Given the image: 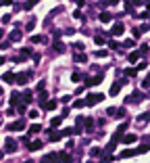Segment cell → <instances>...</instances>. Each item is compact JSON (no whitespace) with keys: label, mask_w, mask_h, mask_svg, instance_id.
<instances>
[{"label":"cell","mask_w":150,"mask_h":163,"mask_svg":"<svg viewBox=\"0 0 150 163\" xmlns=\"http://www.w3.org/2000/svg\"><path fill=\"white\" fill-rule=\"evenodd\" d=\"M38 115H40V113H38V111H29V117H31V119H35Z\"/></svg>","instance_id":"7bdbcfd3"},{"label":"cell","mask_w":150,"mask_h":163,"mask_svg":"<svg viewBox=\"0 0 150 163\" xmlns=\"http://www.w3.org/2000/svg\"><path fill=\"white\" fill-rule=\"evenodd\" d=\"M61 138H63V136L59 134V132H52V134H50V140H52V142H56V140H61Z\"/></svg>","instance_id":"f1b7e54d"},{"label":"cell","mask_w":150,"mask_h":163,"mask_svg":"<svg viewBox=\"0 0 150 163\" xmlns=\"http://www.w3.org/2000/svg\"><path fill=\"white\" fill-rule=\"evenodd\" d=\"M0 65H4V57H0Z\"/></svg>","instance_id":"f6af8a7d"},{"label":"cell","mask_w":150,"mask_h":163,"mask_svg":"<svg viewBox=\"0 0 150 163\" xmlns=\"http://www.w3.org/2000/svg\"><path fill=\"white\" fill-rule=\"evenodd\" d=\"M31 42H34V44H40V42H46V38H42V36H34V38H31Z\"/></svg>","instance_id":"d4e9b609"},{"label":"cell","mask_w":150,"mask_h":163,"mask_svg":"<svg viewBox=\"0 0 150 163\" xmlns=\"http://www.w3.org/2000/svg\"><path fill=\"white\" fill-rule=\"evenodd\" d=\"M31 96H34V92H31V90H25V92L21 94V100H23V103H25V105H27V103H31Z\"/></svg>","instance_id":"7c38bea8"},{"label":"cell","mask_w":150,"mask_h":163,"mask_svg":"<svg viewBox=\"0 0 150 163\" xmlns=\"http://www.w3.org/2000/svg\"><path fill=\"white\" fill-rule=\"evenodd\" d=\"M117 2H119V0H104V4H110V7H115Z\"/></svg>","instance_id":"b9f144b4"},{"label":"cell","mask_w":150,"mask_h":163,"mask_svg":"<svg viewBox=\"0 0 150 163\" xmlns=\"http://www.w3.org/2000/svg\"><path fill=\"white\" fill-rule=\"evenodd\" d=\"M35 25V17H29V21H27V31H31Z\"/></svg>","instance_id":"cb8c5ba5"},{"label":"cell","mask_w":150,"mask_h":163,"mask_svg":"<svg viewBox=\"0 0 150 163\" xmlns=\"http://www.w3.org/2000/svg\"><path fill=\"white\" fill-rule=\"evenodd\" d=\"M2 79L8 82V84H15V73H13V71H7V73L2 75Z\"/></svg>","instance_id":"5bb4252c"},{"label":"cell","mask_w":150,"mask_h":163,"mask_svg":"<svg viewBox=\"0 0 150 163\" xmlns=\"http://www.w3.org/2000/svg\"><path fill=\"white\" fill-rule=\"evenodd\" d=\"M136 73H138L136 69H125V75H129V78H131V75H136Z\"/></svg>","instance_id":"74e56055"},{"label":"cell","mask_w":150,"mask_h":163,"mask_svg":"<svg viewBox=\"0 0 150 163\" xmlns=\"http://www.w3.org/2000/svg\"><path fill=\"white\" fill-rule=\"evenodd\" d=\"M138 121H140V123H144V121H148V113L140 115V117H138Z\"/></svg>","instance_id":"d590c367"},{"label":"cell","mask_w":150,"mask_h":163,"mask_svg":"<svg viewBox=\"0 0 150 163\" xmlns=\"http://www.w3.org/2000/svg\"><path fill=\"white\" fill-rule=\"evenodd\" d=\"M102 100H104V94H90L88 100H86V105H98Z\"/></svg>","instance_id":"7a4b0ae2"},{"label":"cell","mask_w":150,"mask_h":163,"mask_svg":"<svg viewBox=\"0 0 150 163\" xmlns=\"http://www.w3.org/2000/svg\"><path fill=\"white\" fill-rule=\"evenodd\" d=\"M13 0H0V7H7V4H11Z\"/></svg>","instance_id":"ee69618b"},{"label":"cell","mask_w":150,"mask_h":163,"mask_svg":"<svg viewBox=\"0 0 150 163\" xmlns=\"http://www.w3.org/2000/svg\"><path fill=\"white\" fill-rule=\"evenodd\" d=\"M71 134H75L71 128H67V130H63V132H61V136H71Z\"/></svg>","instance_id":"d6a6232c"},{"label":"cell","mask_w":150,"mask_h":163,"mask_svg":"<svg viewBox=\"0 0 150 163\" xmlns=\"http://www.w3.org/2000/svg\"><path fill=\"white\" fill-rule=\"evenodd\" d=\"M131 46H134V40H125L123 42V48H131Z\"/></svg>","instance_id":"836d02e7"},{"label":"cell","mask_w":150,"mask_h":163,"mask_svg":"<svg viewBox=\"0 0 150 163\" xmlns=\"http://www.w3.org/2000/svg\"><path fill=\"white\" fill-rule=\"evenodd\" d=\"M0 94H2V88H0Z\"/></svg>","instance_id":"7dc6e473"},{"label":"cell","mask_w":150,"mask_h":163,"mask_svg":"<svg viewBox=\"0 0 150 163\" xmlns=\"http://www.w3.org/2000/svg\"><path fill=\"white\" fill-rule=\"evenodd\" d=\"M125 2H129V0H125Z\"/></svg>","instance_id":"681fc988"},{"label":"cell","mask_w":150,"mask_h":163,"mask_svg":"<svg viewBox=\"0 0 150 163\" xmlns=\"http://www.w3.org/2000/svg\"><path fill=\"white\" fill-rule=\"evenodd\" d=\"M88 163H94V161H88Z\"/></svg>","instance_id":"c3c4849f"},{"label":"cell","mask_w":150,"mask_h":163,"mask_svg":"<svg viewBox=\"0 0 150 163\" xmlns=\"http://www.w3.org/2000/svg\"><path fill=\"white\" fill-rule=\"evenodd\" d=\"M121 140H123V144H131V142H136V136L134 134H125Z\"/></svg>","instance_id":"9a60e30c"},{"label":"cell","mask_w":150,"mask_h":163,"mask_svg":"<svg viewBox=\"0 0 150 163\" xmlns=\"http://www.w3.org/2000/svg\"><path fill=\"white\" fill-rule=\"evenodd\" d=\"M61 121H63V115H61V117H54L50 123H52V128H56V126H61Z\"/></svg>","instance_id":"83f0119b"},{"label":"cell","mask_w":150,"mask_h":163,"mask_svg":"<svg viewBox=\"0 0 150 163\" xmlns=\"http://www.w3.org/2000/svg\"><path fill=\"white\" fill-rule=\"evenodd\" d=\"M19 100H21V94H19V92H13V94H11V105H17Z\"/></svg>","instance_id":"ac0fdd59"},{"label":"cell","mask_w":150,"mask_h":163,"mask_svg":"<svg viewBox=\"0 0 150 163\" xmlns=\"http://www.w3.org/2000/svg\"><path fill=\"white\" fill-rule=\"evenodd\" d=\"M136 17H140V19H144V21H148V11L144 8L142 13H140V15H136Z\"/></svg>","instance_id":"4dcf8cb0"},{"label":"cell","mask_w":150,"mask_h":163,"mask_svg":"<svg viewBox=\"0 0 150 163\" xmlns=\"http://www.w3.org/2000/svg\"><path fill=\"white\" fill-rule=\"evenodd\" d=\"M21 38H23V31H21V29H15V31H11V36H8V42H21Z\"/></svg>","instance_id":"52a82bcc"},{"label":"cell","mask_w":150,"mask_h":163,"mask_svg":"<svg viewBox=\"0 0 150 163\" xmlns=\"http://www.w3.org/2000/svg\"><path fill=\"white\" fill-rule=\"evenodd\" d=\"M100 21H102V23H109V21H110V13H106V11H104V13H100Z\"/></svg>","instance_id":"ffe728a7"},{"label":"cell","mask_w":150,"mask_h":163,"mask_svg":"<svg viewBox=\"0 0 150 163\" xmlns=\"http://www.w3.org/2000/svg\"><path fill=\"white\" fill-rule=\"evenodd\" d=\"M56 105H59V103H56V100H46V103H44V109H46V111H54L56 109Z\"/></svg>","instance_id":"4fadbf2b"},{"label":"cell","mask_w":150,"mask_h":163,"mask_svg":"<svg viewBox=\"0 0 150 163\" xmlns=\"http://www.w3.org/2000/svg\"><path fill=\"white\" fill-rule=\"evenodd\" d=\"M73 107H75V109H79V107H86V100H75Z\"/></svg>","instance_id":"1f68e13d"},{"label":"cell","mask_w":150,"mask_h":163,"mask_svg":"<svg viewBox=\"0 0 150 163\" xmlns=\"http://www.w3.org/2000/svg\"><path fill=\"white\" fill-rule=\"evenodd\" d=\"M129 63H138V59H140V52H138V50H134V52H129Z\"/></svg>","instance_id":"2e32d148"},{"label":"cell","mask_w":150,"mask_h":163,"mask_svg":"<svg viewBox=\"0 0 150 163\" xmlns=\"http://www.w3.org/2000/svg\"><path fill=\"white\" fill-rule=\"evenodd\" d=\"M54 50H56V52H61V55H63V52H65V50H67V48H65V44H63V42H59V40H56V42H54Z\"/></svg>","instance_id":"e0dca14e"},{"label":"cell","mask_w":150,"mask_h":163,"mask_svg":"<svg viewBox=\"0 0 150 163\" xmlns=\"http://www.w3.org/2000/svg\"><path fill=\"white\" fill-rule=\"evenodd\" d=\"M42 163H61V159H59V153H48V155L42 159Z\"/></svg>","instance_id":"277c9868"},{"label":"cell","mask_w":150,"mask_h":163,"mask_svg":"<svg viewBox=\"0 0 150 163\" xmlns=\"http://www.w3.org/2000/svg\"><path fill=\"white\" fill-rule=\"evenodd\" d=\"M106 55H109L106 50H98V52H96V57H106Z\"/></svg>","instance_id":"60d3db41"},{"label":"cell","mask_w":150,"mask_h":163,"mask_svg":"<svg viewBox=\"0 0 150 163\" xmlns=\"http://www.w3.org/2000/svg\"><path fill=\"white\" fill-rule=\"evenodd\" d=\"M75 134H82L83 132V117L82 115H79V117H77V121H75V130H73Z\"/></svg>","instance_id":"30bf717a"},{"label":"cell","mask_w":150,"mask_h":163,"mask_svg":"<svg viewBox=\"0 0 150 163\" xmlns=\"http://www.w3.org/2000/svg\"><path fill=\"white\" fill-rule=\"evenodd\" d=\"M146 67H148V63L144 61V63H140V65H138V69H136V71H142V69H146Z\"/></svg>","instance_id":"f35d334b"},{"label":"cell","mask_w":150,"mask_h":163,"mask_svg":"<svg viewBox=\"0 0 150 163\" xmlns=\"http://www.w3.org/2000/svg\"><path fill=\"white\" fill-rule=\"evenodd\" d=\"M42 146H44V142H42V140H34V142H27V149H29V151H40Z\"/></svg>","instance_id":"9c48e42d"},{"label":"cell","mask_w":150,"mask_h":163,"mask_svg":"<svg viewBox=\"0 0 150 163\" xmlns=\"http://www.w3.org/2000/svg\"><path fill=\"white\" fill-rule=\"evenodd\" d=\"M75 61H79V63H86V61H88V57H86L83 52H79V55L75 52Z\"/></svg>","instance_id":"44dd1931"},{"label":"cell","mask_w":150,"mask_h":163,"mask_svg":"<svg viewBox=\"0 0 150 163\" xmlns=\"http://www.w3.org/2000/svg\"><path fill=\"white\" fill-rule=\"evenodd\" d=\"M71 79L77 84V82H82V79H83V75H82V73H73V75H71Z\"/></svg>","instance_id":"484cf974"},{"label":"cell","mask_w":150,"mask_h":163,"mask_svg":"<svg viewBox=\"0 0 150 163\" xmlns=\"http://www.w3.org/2000/svg\"><path fill=\"white\" fill-rule=\"evenodd\" d=\"M29 78H31V71H23V73H17V75H15V84L25 86Z\"/></svg>","instance_id":"6da1fadb"},{"label":"cell","mask_w":150,"mask_h":163,"mask_svg":"<svg viewBox=\"0 0 150 163\" xmlns=\"http://www.w3.org/2000/svg\"><path fill=\"white\" fill-rule=\"evenodd\" d=\"M148 86H150V79L146 78V79H144V82H142V90H148Z\"/></svg>","instance_id":"8d00e7d4"},{"label":"cell","mask_w":150,"mask_h":163,"mask_svg":"<svg viewBox=\"0 0 150 163\" xmlns=\"http://www.w3.org/2000/svg\"><path fill=\"white\" fill-rule=\"evenodd\" d=\"M102 155V151L98 149V146H94V149H90V157H100Z\"/></svg>","instance_id":"d6986e66"},{"label":"cell","mask_w":150,"mask_h":163,"mask_svg":"<svg viewBox=\"0 0 150 163\" xmlns=\"http://www.w3.org/2000/svg\"><path fill=\"white\" fill-rule=\"evenodd\" d=\"M40 126H38V123H34V126H31V128H29V134H38V132H40Z\"/></svg>","instance_id":"4316f807"},{"label":"cell","mask_w":150,"mask_h":163,"mask_svg":"<svg viewBox=\"0 0 150 163\" xmlns=\"http://www.w3.org/2000/svg\"><path fill=\"white\" fill-rule=\"evenodd\" d=\"M123 31H125V27H123V23H115V25H113V29H110L109 34H110V36H121Z\"/></svg>","instance_id":"ba28073f"},{"label":"cell","mask_w":150,"mask_h":163,"mask_svg":"<svg viewBox=\"0 0 150 163\" xmlns=\"http://www.w3.org/2000/svg\"><path fill=\"white\" fill-rule=\"evenodd\" d=\"M46 98H48L46 90H40V105H44V103H46Z\"/></svg>","instance_id":"603a6c76"},{"label":"cell","mask_w":150,"mask_h":163,"mask_svg":"<svg viewBox=\"0 0 150 163\" xmlns=\"http://www.w3.org/2000/svg\"><path fill=\"white\" fill-rule=\"evenodd\" d=\"M115 113H117V109H115V107H109V109H106V115H110V117H113Z\"/></svg>","instance_id":"e575fe53"},{"label":"cell","mask_w":150,"mask_h":163,"mask_svg":"<svg viewBox=\"0 0 150 163\" xmlns=\"http://www.w3.org/2000/svg\"><path fill=\"white\" fill-rule=\"evenodd\" d=\"M38 2H40V0H27V2H25V11H29V8H34L35 4H38Z\"/></svg>","instance_id":"7402d4cb"},{"label":"cell","mask_w":150,"mask_h":163,"mask_svg":"<svg viewBox=\"0 0 150 163\" xmlns=\"http://www.w3.org/2000/svg\"><path fill=\"white\" fill-rule=\"evenodd\" d=\"M94 42H96V44H102V42H104V38H102V36H96Z\"/></svg>","instance_id":"ab89813d"},{"label":"cell","mask_w":150,"mask_h":163,"mask_svg":"<svg viewBox=\"0 0 150 163\" xmlns=\"http://www.w3.org/2000/svg\"><path fill=\"white\" fill-rule=\"evenodd\" d=\"M102 84V75H92V78H86V86H98Z\"/></svg>","instance_id":"8992f818"},{"label":"cell","mask_w":150,"mask_h":163,"mask_svg":"<svg viewBox=\"0 0 150 163\" xmlns=\"http://www.w3.org/2000/svg\"><path fill=\"white\" fill-rule=\"evenodd\" d=\"M25 128V119H19V121H13L8 123V132H19V130Z\"/></svg>","instance_id":"3957f363"},{"label":"cell","mask_w":150,"mask_h":163,"mask_svg":"<svg viewBox=\"0 0 150 163\" xmlns=\"http://www.w3.org/2000/svg\"><path fill=\"white\" fill-rule=\"evenodd\" d=\"M4 146H7V149H4L7 153H15V151H17V140L8 136V138H7V144H4Z\"/></svg>","instance_id":"5b68a950"},{"label":"cell","mask_w":150,"mask_h":163,"mask_svg":"<svg viewBox=\"0 0 150 163\" xmlns=\"http://www.w3.org/2000/svg\"><path fill=\"white\" fill-rule=\"evenodd\" d=\"M73 48L77 50V52H83V48H86V46H83L82 42H75V44H73Z\"/></svg>","instance_id":"f546056e"},{"label":"cell","mask_w":150,"mask_h":163,"mask_svg":"<svg viewBox=\"0 0 150 163\" xmlns=\"http://www.w3.org/2000/svg\"><path fill=\"white\" fill-rule=\"evenodd\" d=\"M123 84H125V82H123V79H119V82H115V84L110 86V96H115V94L121 90V86H123Z\"/></svg>","instance_id":"8fae6325"},{"label":"cell","mask_w":150,"mask_h":163,"mask_svg":"<svg viewBox=\"0 0 150 163\" xmlns=\"http://www.w3.org/2000/svg\"><path fill=\"white\" fill-rule=\"evenodd\" d=\"M23 163H34V161H31V159H25V161H23Z\"/></svg>","instance_id":"bcb514c9"}]
</instances>
